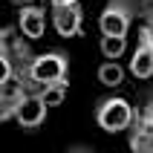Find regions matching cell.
I'll return each instance as SVG.
<instances>
[{
    "label": "cell",
    "mask_w": 153,
    "mask_h": 153,
    "mask_svg": "<svg viewBox=\"0 0 153 153\" xmlns=\"http://www.w3.org/2000/svg\"><path fill=\"white\" fill-rule=\"evenodd\" d=\"M69 69V58L64 52H43V55H35V61L29 64V72H26V87L29 93H38L41 87L55 84V81H64Z\"/></svg>",
    "instance_id": "cell-1"
},
{
    "label": "cell",
    "mask_w": 153,
    "mask_h": 153,
    "mask_svg": "<svg viewBox=\"0 0 153 153\" xmlns=\"http://www.w3.org/2000/svg\"><path fill=\"white\" fill-rule=\"evenodd\" d=\"M95 121H98V127L107 130V133L130 130V127H133V121H136V110L130 107L127 98L113 95V98L98 101V107H95Z\"/></svg>",
    "instance_id": "cell-2"
},
{
    "label": "cell",
    "mask_w": 153,
    "mask_h": 153,
    "mask_svg": "<svg viewBox=\"0 0 153 153\" xmlns=\"http://www.w3.org/2000/svg\"><path fill=\"white\" fill-rule=\"evenodd\" d=\"M133 15H136V0H110L98 17V29L104 38H124Z\"/></svg>",
    "instance_id": "cell-3"
},
{
    "label": "cell",
    "mask_w": 153,
    "mask_h": 153,
    "mask_svg": "<svg viewBox=\"0 0 153 153\" xmlns=\"http://www.w3.org/2000/svg\"><path fill=\"white\" fill-rule=\"evenodd\" d=\"M130 72L136 78H150L153 75V29L150 26L139 29V43L133 49V58H130Z\"/></svg>",
    "instance_id": "cell-4"
},
{
    "label": "cell",
    "mask_w": 153,
    "mask_h": 153,
    "mask_svg": "<svg viewBox=\"0 0 153 153\" xmlns=\"http://www.w3.org/2000/svg\"><path fill=\"white\" fill-rule=\"evenodd\" d=\"M26 95H29V87L23 84V78H20V75L3 81V84H0V119H3V121L15 119Z\"/></svg>",
    "instance_id": "cell-5"
},
{
    "label": "cell",
    "mask_w": 153,
    "mask_h": 153,
    "mask_svg": "<svg viewBox=\"0 0 153 153\" xmlns=\"http://www.w3.org/2000/svg\"><path fill=\"white\" fill-rule=\"evenodd\" d=\"M52 23L61 38H75L84 29V12L78 3L75 6H52Z\"/></svg>",
    "instance_id": "cell-6"
},
{
    "label": "cell",
    "mask_w": 153,
    "mask_h": 153,
    "mask_svg": "<svg viewBox=\"0 0 153 153\" xmlns=\"http://www.w3.org/2000/svg\"><path fill=\"white\" fill-rule=\"evenodd\" d=\"M46 107H49V104L43 101L38 93H29V95L23 98V104H20V110H17L15 121H17L23 130H35V127H41L43 119H46Z\"/></svg>",
    "instance_id": "cell-7"
},
{
    "label": "cell",
    "mask_w": 153,
    "mask_h": 153,
    "mask_svg": "<svg viewBox=\"0 0 153 153\" xmlns=\"http://www.w3.org/2000/svg\"><path fill=\"white\" fill-rule=\"evenodd\" d=\"M17 29H20L23 38L38 41V38L46 32V9H41V6L20 9V15H17Z\"/></svg>",
    "instance_id": "cell-8"
},
{
    "label": "cell",
    "mask_w": 153,
    "mask_h": 153,
    "mask_svg": "<svg viewBox=\"0 0 153 153\" xmlns=\"http://www.w3.org/2000/svg\"><path fill=\"white\" fill-rule=\"evenodd\" d=\"M130 150L133 153H153V127L142 116V110L136 113V121L130 127Z\"/></svg>",
    "instance_id": "cell-9"
},
{
    "label": "cell",
    "mask_w": 153,
    "mask_h": 153,
    "mask_svg": "<svg viewBox=\"0 0 153 153\" xmlns=\"http://www.w3.org/2000/svg\"><path fill=\"white\" fill-rule=\"evenodd\" d=\"M98 81L104 87H119L124 81V69L119 67V61H104L98 67Z\"/></svg>",
    "instance_id": "cell-10"
},
{
    "label": "cell",
    "mask_w": 153,
    "mask_h": 153,
    "mask_svg": "<svg viewBox=\"0 0 153 153\" xmlns=\"http://www.w3.org/2000/svg\"><path fill=\"white\" fill-rule=\"evenodd\" d=\"M67 87H69V81L64 78V81H55V84L41 87V90H38V95H41V98L49 104V107H55V104H61L64 98H67Z\"/></svg>",
    "instance_id": "cell-11"
},
{
    "label": "cell",
    "mask_w": 153,
    "mask_h": 153,
    "mask_svg": "<svg viewBox=\"0 0 153 153\" xmlns=\"http://www.w3.org/2000/svg\"><path fill=\"white\" fill-rule=\"evenodd\" d=\"M127 49V41L124 38H101V55L107 61H119Z\"/></svg>",
    "instance_id": "cell-12"
},
{
    "label": "cell",
    "mask_w": 153,
    "mask_h": 153,
    "mask_svg": "<svg viewBox=\"0 0 153 153\" xmlns=\"http://www.w3.org/2000/svg\"><path fill=\"white\" fill-rule=\"evenodd\" d=\"M142 116H145V119L150 121V127H153V93L147 95V101H145V107H142Z\"/></svg>",
    "instance_id": "cell-13"
},
{
    "label": "cell",
    "mask_w": 153,
    "mask_h": 153,
    "mask_svg": "<svg viewBox=\"0 0 153 153\" xmlns=\"http://www.w3.org/2000/svg\"><path fill=\"white\" fill-rule=\"evenodd\" d=\"M12 3H15V6H20V9H26V6H35L38 0H12Z\"/></svg>",
    "instance_id": "cell-14"
},
{
    "label": "cell",
    "mask_w": 153,
    "mask_h": 153,
    "mask_svg": "<svg viewBox=\"0 0 153 153\" xmlns=\"http://www.w3.org/2000/svg\"><path fill=\"white\" fill-rule=\"evenodd\" d=\"M78 0H52V6H75Z\"/></svg>",
    "instance_id": "cell-15"
},
{
    "label": "cell",
    "mask_w": 153,
    "mask_h": 153,
    "mask_svg": "<svg viewBox=\"0 0 153 153\" xmlns=\"http://www.w3.org/2000/svg\"><path fill=\"white\" fill-rule=\"evenodd\" d=\"M67 153H93L90 147H72V150H67Z\"/></svg>",
    "instance_id": "cell-16"
}]
</instances>
